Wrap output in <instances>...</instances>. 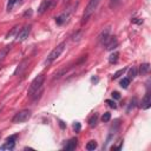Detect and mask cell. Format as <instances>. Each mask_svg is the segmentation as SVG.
Returning <instances> with one entry per match:
<instances>
[{"label":"cell","instance_id":"d4e9b609","mask_svg":"<svg viewBox=\"0 0 151 151\" xmlns=\"http://www.w3.org/2000/svg\"><path fill=\"white\" fill-rule=\"evenodd\" d=\"M110 119H111V113H110V112H105V113L103 114V117H101V120H103L104 123H107Z\"/></svg>","mask_w":151,"mask_h":151},{"label":"cell","instance_id":"f1b7e54d","mask_svg":"<svg viewBox=\"0 0 151 151\" xmlns=\"http://www.w3.org/2000/svg\"><path fill=\"white\" fill-rule=\"evenodd\" d=\"M17 139V134H14V136H11V137H8L6 140H9V142H14Z\"/></svg>","mask_w":151,"mask_h":151},{"label":"cell","instance_id":"4fadbf2b","mask_svg":"<svg viewBox=\"0 0 151 151\" xmlns=\"http://www.w3.org/2000/svg\"><path fill=\"white\" fill-rule=\"evenodd\" d=\"M15 146V143L14 142H9V140H6L5 144H2L0 146V150H13Z\"/></svg>","mask_w":151,"mask_h":151},{"label":"cell","instance_id":"d6a6232c","mask_svg":"<svg viewBox=\"0 0 151 151\" xmlns=\"http://www.w3.org/2000/svg\"><path fill=\"white\" fill-rule=\"evenodd\" d=\"M0 137H1V133H0Z\"/></svg>","mask_w":151,"mask_h":151},{"label":"cell","instance_id":"cb8c5ba5","mask_svg":"<svg viewBox=\"0 0 151 151\" xmlns=\"http://www.w3.org/2000/svg\"><path fill=\"white\" fill-rule=\"evenodd\" d=\"M122 0H110V4H109V7L110 8H116L119 4H120Z\"/></svg>","mask_w":151,"mask_h":151},{"label":"cell","instance_id":"e0dca14e","mask_svg":"<svg viewBox=\"0 0 151 151\" xmlns=\"http://www.w3.org/2000/svg\"><path fill=\"white\" fill-rule=\"evenodd\" d=\"M118 57H119V53H118V52H113V53L109 57V63H110V64H116L117 60H118Z\"/></svg>","mask_w":151,"mask_h":151},{"label":"cell","instance_id":"83f0119b","mask_svg":"<svg viewBox=\"0 0 151 151\" xmlns=\"http://www.w3.org/2000/svg\"><path fill=\"white\" fill-rule=\"evenodd\" d=\"M112 97H113L114 99H119V98H120V94H119V92L113 91V92H112Z\"/></svg>","mask_w":151,"mask_h":151},{"label":"cell","instance_id":"f546056e","mask_svg":"<svg viewBox=\"0 0 151 151\" xmlns=\"http://www.w3.org/2000/svg\"><path fill=\"white\" fill-rule=\"evenodd\" d=\"M131 21H132V22H136V24H142V22H143V20H138V18H133Z\"/></svg>","mask_w":151,"mask_h":151},{"label":"cell","instance_id":"9a60e30c","mask_svg":"<svg viewBox=\"0 0 151 151\" xmlns=\"http://www.w3.org/2000/svg\"><path fill=\"white\" fill-rule=\"evenodd\" d=\"M110 35V28H106L105 31H103L100 34H99V37H98V39H99V41L103 44L104 41H105V39L107 38Z\"/></svg>","mask_w":151,"mask_h":151},{"label":"cell","instance_id":"ffe728a7","mask_svg":"<svg viewBox=\"0 0 151 151\" xmlns=\"http://www.w3.org/2000/svg\"><path fill=\"white\" fill-rule=\"evenodd\" d=\"M86 150H94L97 147V142L96 140H90L87 144H86Z\"/></svg>","mask_w":151,"mask_h":151},{"label":"cell","instance_id":"6da1fadb","mask_svg":"<svg viewBox=\"0 0 151 151\" xmlns=\"http://www.w3.org/2000/svg\"><path fill=\"white\" fill-rule=\"evenodd\" d=\"M44 81H45V76H44V74H39L38 77H35V78L32 80V83H31V85H29V88H28V91H27V94H28L29 98H31L37 91H39L40 88H42Z\"/></svg>","mask_w":151,"mask_h":151},{"label":"cell","instance_id":"836d02e7","mask_svg":"<svg viewBox=\"0 0 151 151\" xmlns=\"http://www.w3.org/2000/svg\"><path fill=\"white\" fill-rule=\"evenodd\" d=\"M0 111H1V109H0Z\"/></svg>","mask_w":151,"mask_h":151},{"label":"cell","instance_id":"5bb4252c","mask_svg":"<svg viewBox=\"0 0 151 151\" xmlns=\"http://www.w3.org/2000/svg\"><path fill=\"white\" fill-rule=\"evenodd\" d=\"M9 51H11V45H7V46H5L2 50H0V61L6 58V55L8 54Z\"/></svg>","mask_w":151,"mask_h":151},{"label":"cell","instance_id":"5b68a950","mask_svg":"<svg viewBox=\"0 0 151 151\" xmlns=\"http://www.w3.org/2000/svg\"><path fill=\"white\" fill-rule=\"evenodd\" d=\"M74 7H77V4H76V5H73L72 7H70V8H68L66 12L61 13L59 17H57V18H55V22H57L58 25H63V24H64V22L67 20V18L70 17V14L72 13V11H73V8H74Z\"/></svg>","mask_w":151,"mask_h":151},{"label":"cell","instance_id":"4316f807","mask_svg":"<svg viewBox=\"0 0 151 151\" xmlns=\"http://www.w3.org/2000/svg\"><path fill=\"white\" fill-rule=\"evenodd\" d=\"M106 104H109V106H110V107H112V109H117V105H116V103H114L113 100L107 99V100H106Z\"/></svg>","mask_w":151,"mask_h":151},{"label":"cell","instance_id":"ac0fdd59","mask_svg":"<svg viewBox=\"0 0 151 151\" xmlns=\"http://www.w3.org/2000/svg\"><path fill=\"white\" fill-rule=\"evenodd\" d=\"M136 76H137V67H131V68H129V74H127V78L131 80V79H133Z\"/></svg>","mask_w":151,"mask_h":151},{"label":"cell","instance_id":"ba28073f","mask_svg":"<svg viewBox=\"0 0 151 151\" xmlns=\"http://www.w3.org/2000/svg\"><path fill=\"white\" fill-rule=\"evenodd\" d=\"M103 45H105L106 46V50H113V48H116L117 47V45H118V41H117V39H116V37H112V35H109L106 39H105V41L103 42Z\"/></svg>","mask_w":151,"mask_h":151},{"label":"cell","instance_id":"52a82bcc","mask_svg":"<svg viewBox=\"0 0 151 151\" xmlns=\"http://www.w3.org/2000/svg\"><path fill=\"white\" fill-rule=\"evenodd\" d=\"M31 28H32V26L31 25H27V26H25L18 34H17V40L18 41H24V40H26L27 38H28V35H29V32H31Z\"/></svg>","mask_w":151,"mask_h":151},{"label":"cell","instance_id":"7a4b0ae2","mask_svg":"<svg viewBox=\"0 0 151 151\" xmlns=\"http://www.w3.org/2000/svg\"><path fill=\"white\" fill-rule=\"evenodd\" d=\"M65 47H66V42H65V41H63V42H60L59 45H57V47H54V48L52 50V52L48 54V57L46 58L45 65H50V64H52L57 58H59L60 54L64 52Z\"/></svg>","mask_w":151,"mask_h":151},{"label":"cell","instance_id":"8992f818","mask_svg":"<svg viewBox=\"0 0 151 151\" xmlns=\"http://www.w3.org/2000/svg\"><path fill=\"white\" fill-rule=\"evenodd\" d=\"M55 2H57V0H42V2L40 4V6L38 8V13L42 14L45 11L50 9L51 7H53L55 5Z\"/></svg>","mask_w":151,"mask_h":151},{"label":"cell","instance_id":"4dcf8cb0","mask_svg":"<svg viewBox=\"0 0 151 151\" xmlns=\"http://www.w3.org/2000/svg\"><path fill=\"white\" fill-rule=\"evenodd\" d=\"M27 15H32V9H28L24 13V17H27Z\"/></svg>","mask_w":151,"mask_h":151},{"label":"cell","instance_id":"484cf974","mask_svg":"<svg viewBox=\"0 0 151 151\" xmlns=\"http://www.w3.org/2000/svg\"><path fill=\"white\" fill-rule=\"evenodd\" d=\"M80 129H81V126H80V123L76 122V123L73 124V130H74V132H79V131H80Z\"/></svg>","mask_w":151,"mask_h":151},{"label":"cell","instance_id":"8fae6325","mask_svg":"<svg viewBox=\"0 0 151 151\" xmlns=\"http://www.w3.org/2000/svg\"><path fill=\"white\" fill-rule=\"evenodd\" d=\"M142 109L144 110H147L150 106H151V97H150V93H146L142 100V104H140Z\"/></svg>","mask_w":151,"mask_h":151},{"label":"cell","instance_id":"2e32d148","mask_svg":"<svg viewBox=\"0 0 151 151\" xmlns=\"http://www.w3.org/2000/svg\"><path fill=\"white\" fill-rule=\"evenodd\" d=\"M97 122H98V114L97 113H94L93 116H91V118L88 119V125L91 126V127H93V126H96L97 125Z\"/></svg>","mask_w":151,"mask_h":151},{"label":"cell","instance_id":"30bf717a","mask_svg":"<svg viewBox=\"0 0 151 151\" xmlns=\"http://www.w3.org/2000/svg\"><path fill=\"white\" fill-rule=\"evenodd\" d=\"M77 142H78L77 138H72V139H70L68 142H66V144H65V146H64V150H66V151L74 150V149L77 147V144H78Z\"/></svg>","mask_w":151,"mask_h":151},{"label":"cell","instance_id":"7c38bea8","mask_svg":"<svg viewBox=\"0 0 151 151\" xmlns=\"http://www.w3.org/2000/svg\"><path fill=\"white\" fill-rule=\"evenodd\" d=\"M149 71H150V64L149 63H144V64H142L139 66V73H140V76H145L146 73H149Z\"/></svg>","mask_w":151,"mask_h":151},{"label":"cell","instance_id":"9c48e42d","mask_svg":"<svg viewBox=\"0 0 151 151\" xmlns=\"http://www.w3.org/2000/svg\"><path fill=\"white\" fill-rule=\"evenodd\" d=\"M27 65H28V60H27V59L22 60V61L19 64V66L17 67V70H15L14 74H15V76H20V74H22V72L27 68Z\"/></svg>","mask_w":151,"mask_h":151},{"label":"cell","instance_id":"277c9868","mask_svg":"<svg viewBox=\"0 0 151 151\" xmlns=\"http://www.w3.org/2000/svg\"><path fill=\"white\" fill-rule=\"evenodd\" d=\"M31 116H32L31 110L24 109V110L17 112V113L14 114V117L12 118V122H13V123H24V122L28 120V119L31 118Z\"/></svg>","mask_w":151,"mask_h":151},{"label":"cell","instance_id":"d6986e66","mask_svg":"<svg viewBox=\"0 0 151 151\" xmlns=\"http://www.w3.org/2000/svg\"><path fill=\"white\" fill-rule=\"evenodd\" d=\"M18 31H19V26H14V27L12 28V31L7 33L6 38H7V39H9V38H12V37H14V35L17 34V32H18Z\"/></svg>","mask_w":151,"mask_h":151},{"label":"cell","instance_id":"603a6c76","mask_svg":"<svg viewBox=\"0 0 151 151\" xmlns=\"http://www.w3.org/2000/svg\"><path fill=\"white\" fill-rule=\"evenodd\" d=\"M18 1H20V0H8V2H7V11H8V12H9V11H12L13 6H14Z\"/></svg>","mask_w":151,"mask_h":151},{"label":"cell","instance_id":"44dd1931","mask_svg":"<svg viewBox=\"0 0 151 151\" xmlns=\"http://www.w3.org/2000/svg\"><path fill=\"white\" fill-rule=\"evenodd\" d=\"M126 70H127L126 67H124V68H120V70H118V71H117V72H116V73H114V74L112 76V78H113V79H117V78H119L120 76H123V74L125 73V71H126Z\"/></svg>","mask_w":151,"mask_h":151},{"label":"cell","instance_id":"7402d4cb","mask_svg":"<svg viewBox=\"0 0 151 151\" xmlns=\"http://www.w3.org/2000/svg\"><path fill=\"white\" fill-rule=\"evenodd\" d=\"M129 84H130V79H129V78H123V79L120 80V86H122L123 88H126V87L129 86Z\"/></svg>","mask_w":151,"mask_h":151},{"label":"cell","instance_id":"1f68e13d","mask_svg":"<svg viewBox=\"0 0 151 151\" xmlns=\"http://www.w3.org/2000/svg\"><path fill=\"white\" fill-rule=\"evenodd\" d=\"M59 123H60V126H61V127H65V125H64V123H63V122H59Z\"/></svg>","mask_w":151,"mask_h":151},{"label":"cell","instance_id":"3957f363","mask_svg":"<svg viewBox=\"0 0 151 151\" xmlns=\"http://www.w3.org/2000/svg\"><path fill=\"white\" fill-rule=\"evenodd\" d=\"M100 1H101V0H90V1H88L87 6H86V8H85V12H84V14H83V18H81V25H84V24L88 20V18L92 15V13L94 12V9L98 7V5H99Z\"/></svg>","mask_w":151,"mask_h":151}]
</instances>
